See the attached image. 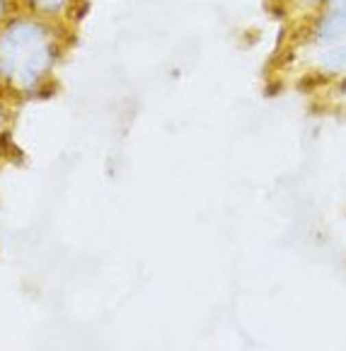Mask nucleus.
Wrapping results in <instances>:
<instances>
[{
	"label": "nucleus",
	"instance_id": "1",
	"mask_svg": "<svg viewBox=\"0 0 346 351\" xmlns=\"http://www.w3.org/2000/svg\"><path fill=\"white\" fill-rule=\"evenodd\" d=\"M51 63V42L39 22L15 20L3 34V75L20 88H32Z\"/></svg>",
	"mask_w": 346,
	"mask_h": 351
},
{
	"label": "nucleus",
	"instance_id": "2",
	"mask_svg": "<svg viewBox=\"0 0 346 351\" xmlns=\"http://www.w3.org/2000/svg\"><path fill=\"white\" fill-rule=\"evenodd\" d=\"M346 36V0H330L325 15L320 17L315 39L320 44H336Z\"/></svg>",
	"mask_w": 346,
	"mask_h": 351
},
{
	"label": "nucleus",
	"instance_id": "3",
	"mask_svg": "<svg viewBox=\"0 0 346 351\" xmlns=\"http://www.w3.org/2000/svg\"><path fill=\"white\" fill-rule=\"evenodd\" d=\"M320 63L325 68H332V71H344L346 68V47L344 44H334L327 51L320 53Z\"/></svg>",
	"mask_w": 346,
	"mask_h": 351
},
{
	"label": "nucleus",
	"instance_id": "4",
	"mask_svg": "<svg viewBox=\"0 0 346 351\" xmlns=\"http://www.w3.org/2000/svg\"><path fill=\"white\" fill-rule=\"evenodd\" d=\"M32 10L42 12V15H58L68 5V0H27Z\"/></svg>",
	"mask_w": 346,
	"mask_h": 351
}]
</instances>
